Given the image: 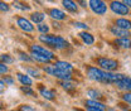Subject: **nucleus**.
I'll use <instances>...</instances> for the list:
<instances>
[{"label":"nucleus","instance_id":"obj_1","mask_svg":"<svg viewBox=\"0 0 131 111\" xmlns=\"http://www.w3.org/2000/svg\"><path fill=\"white\" fill-rule=\"evenodd\" d=\"M39 41L48 44L50 47H54V48H64L68 46L67 41H64L62 37H56V35H40L39 37Z\"/></svg>","mask_w":131,"mask_h":111},{"label":"nucleus","instance_id":"obj_2","mask_svg":"<svg viewBox=\"0 0 131 111\" xmlns=\"http://www.w3.org/2000/svg\"><path fill=\"white\" fill-rule=\"evenodd\" d=\"M44 71H46L47 73H49V75H52V76L57 77V78L63 79V81H69V79L72 78V75H71V72L62 71V69H59V68H57V67H54V66H49V67H46V68H44Z\"/></svg>","mask_w":131,"mask_h":111},{"label":"nucleus","instance_id":"obj_3","mask_svg":"<svg viewBox=\"0 0 131 111\" xmlns=\"http://www.w3.org/2000/svg\"><path fill=\"white\" fill-rule=\"evenodd\" d=\"M98 66L102 68V69H106V72H111L117 68V61L115 59H110V58H98Z\"/></svg>","mask_w":131,"mask_h":111},{"label":"nucleus","instance_id":"obj_4","mask_svg":"<svg viewBox=\"0 0 131 111\" xmlns=\"http://www.w3.org/2000/svg\"><path fill=\"white\" fill-rule=\"evenodd\" d=\"M90 6H91L93 13L100 14V15H102V14H105L107 12V5L103 1H101V0H91L90 1Z\"/></svg>","mask_w":131,"mask_h":111},{"label":"nucleus","instance_id":"obj_5","mask_svg":"<svg viewBox=\"0 0 131 111\" xmlns=\"http://www.w3.org/2000/svg\"><path fill=\"white\" fill-rule=\"evenodd\" d=\"M110 6H111V10L114 13H116V14H118V15H126V14H129V8L124 3H121V1H112L110 4Z\"/></svg>","mask_w":131,"mask_h":111},{"label":"nucleus","instance_id":"obj_6","mask_svg":"<svg viewBox=\"0 0 131 111\" xmlns=\"http://www.w3.org/2000/svg\"><path fill=\"white\" fill-rule=\"evenodd\" d=\"M87 75L91 79L98 81V82H103V78H105V72L96 68V67H90L87 71Z\"/></svg>","mask_w":131,"mask_h":111},{"label":"nucleus","instance_id":"obj_7","mask_svg":"<svg viewBox=\"0 0 131 111\" xmlns=\"http://www.w3.org/2000/svg\"><path fill=\"white\" fill-rule=\"evenodd\" d=\"M30 49H32L33 53H37V54H40V56H44V57H47L49 58L50 61L54 58V54L48 51V49H46V48H43L42 46H37V44H34V46H30Z\"/></svg>","mask_w":131,"mask_h":111},{"label":"nucleus","instance_id":"obj_8","mask_svg":"<svg viewBox=\"0 0 131 111\" xmlns=\"http://www.w3.org/2000/svg\"><path fill=\"white\" fill-rule=\"evenodd\" d=\"M16 23H18L19 28L23 29L24 32H33L34 31V27L32 25V23L29 20H27L25 18H18Z\"/></svg>","mask_w":131,"mask_h":111},{"label":"nucleus","instance_id":"obj_9","mask_svg":"<svg viewBox=\"0 0 131 111\" xmlns=\"http://www.w3.org/2000/svg\"><path fill=\"white\" fill-rule=\"evenodd\" d=\"M111 33L114 35H117L118 38H129L131 35L129 31H125V29H121V28H117V27H112L111 28Z\"/></svg>","mask_w":131,"mask_h":111},{"label":"nucleus","instance_id":"obj_10","mask_svg":"<svg viewBox=\"0 0 131 111\" xmlns=\"http://www.w3.org/2000/svg\"><path fill=\"white\" fill-rule=\"evenodd\" d=\"M116 27L121 28V29H125V31H129V29H131V22L127 20V19H117L116 20Z\"/></svg>","mask_w":131,"mask_h":111},{"label":"nucleus","instance_id":"obj_11","mask_svg":"<svg viewBox=\"0 0 131 111\" xmlns=\"http://www.w3.org/2000/svg\"><path fill=\"white\" fill-rule=\"evenodd\" d=\"M116 44L121 48L130 49L131 48V41H130V38H118V39H116Z\"/></svg>","mask_w":131,"mask_h":111},{"label":"nucleus","instance_id":"obj_12","mask_svg":"<svg viewBox=\"0 0 131 111\" xmlns=\"http://www.w3.org/2000/svg\"><path fill=\"white\" fill-rule=\"evenodd\" d=\"M49 15L52 16L53 19H57V20H62V19L66 18V14L62 10H59V9H50Z\"/></svg>","mask_w":131,"mask_h":111},{"label":"nucleus","instance_id":"obj_13","mask_svg":"<svg viewBox=\"0 0 131 111\" xmlns=\"http://www.w3.org/2000/svg\"><path fill=\"white\" fill-rule=\"evenodd\" d=\"M53 66L57 67V68H59V69H62V71H67V72H71V71H72V64L68 63V62L58 61V62H56Z\"/></svg>","mask_w":131,"mask_h":111},{"label":"nucleus","instance_id":"obj_14","mask_svg":"<svg viewBox=\"0 0 131 111\" xmlns=\"http://www.w3.org/2000/svg\"><path fill=\"white\" fill-rule=\"evenodd\" d=\"M130 83H131V78L125 76L122 79H120L118 82H116V86H117L120 90H127V87H129Z\"/></svg>","mask_w":131,"mask_h":111},{"label":"nucleus","instance_id":"obj_15","mask_svg":"<svg viewBox=\"0 0 131 111\" xmlns=\"http://www.w3.org/2000/svg\"><path fill=\"white\" fill-rule=\"evenodd\" d=\"M80 37H81V39L86 43V44H92V43L95 42L93 35H92V34H90V33H87V32L80 33Z\"/></svg>","mask_w":131,"mask_h":111},{"label":"nucleus","instance_id":"obj_16","mask_svg":"<svg viewBox=\"0 0 131 111\" xmlns=\"http://www.w3.org/2000/svg\"><path fill=\"white\" fill-rule=\"evenodd\" d=\"M40 94L42 96L44 97V98H47V100H53L54 98V91H52V90H48V88H44V87H40Z\"/></svg>","mask_w":131,"mask_h":111},{"label":"nucleus","instance_id":"obj_17","mask_svg":"<svg viewBox=\"0 0 131 111\" xmlns=\"http://www.w3.org/2000/svg\"><path fill=\"white\" fill-rule=\"evenodd\" d=\"M63 6H64L67 10H69V12H77V4H76L74 1L64 0V1H63Z\"/></svg>","mask_w":131,"mask_h":111},{"label":"nucleus","instance_id":"obj_18","mask_svg":"<svg viewBox=\"0 0 131 111\" xmlns=\"http://www.w3.org/2000/svg\"><path fill=\"white\" fill-rule=\"evenodd\" d=\"M86 105H87V107H97V109L105 110V105L102 102H100V101H96V100H88L86 102Z\"/></svg>","mask_w":131,"mask_h":111},{"label":"nucleus","instance_id":"obj_19","mask_svg":"<svg viewBox=\"0 0 131 111\" xmlns=\"http://www.w3.org/2000/svg\"><path fill=\"white\" fill-rule=\"evenodd\" d=\"M32 59L33 61H37V62H42V63H49L50 59L44 57V56H40V54H37V53H32Z\"/></svg>","mask_w":131,"mask_h":111},{"label":"nucleus","instance_id":"obj_20","mask_svg":"<svg viewBox=\"0 0 131 111\" xmlns=\"http://www.w3.org/2000/svg\"><path fill=\"white\" fill-rule=\"evenodd\" d=\"M16 77H18V79H19L24 86H29V87H30V85H32V79L29 78V76H25V75L18 73V75H16Z\"/></svg>","mask_w":131,"mask_h":111},{"label":"nucleus","instance_id":"obj_21","mask_svg":"<svg viewBox=\"0 0 131 111\" xmlns=\"http://www.w3.org/2000/svg\"><path fill=\"white\" fill-rule=\"evenodd\" d=\"M30 18H32V20L34 22V23H38V24H40V23L44 20L46 15H44L43 13H33L32 15H30Z\"/></svg>","mask_w":131,"mask_h":111},{"label":"nucleus","instance_id":"obj_22","mask_svg":"<svg viewBox=\"0 0 131 111\" xmlns=\"http://www.w3.org/2000/svg\"><path fill=\"white\" fill-rule=\"evenodd\" d=\"M0 62L3 64L13 63V58H12L9 54H0Z\"/></svg>","mask_w":131,"mask_h":111},{"label":"nucleus","instance_id":"obj_23","mask_svg":"<svg viewBox=\"0 0 131 111\" xmlns=\"http://www.w3.org/2000/svg\"><path fill=\"white\" fill-rule=\"evenodd\" d=\"M61 86L64 88V90H68V91H71V90H74V85H72L69 81H62L61 82Z\"/></svg>","mask_w":131,"mask_h":111},{"label":"nucleus","instance_id":"obj_24","mask_svg":"<svg viewBox=\"0 0 131 111\" xmlns=\"http://www.w3.org/2000/svg\"><path fill=\"white\" fill-rule=\"evenodd\" d=\"M13 5H14L15 8H18V9H21V10H29V9H30V6H29V5H25V4L19 3V1H15Z\"/></svg>","mask_w":131,"mask_h":111},{"label":"nucleus","instance_id":"obj_25","mask_svg":"<svg viewBox=\"0 0 131 111\" xmlns=\"http://www.w3.org/2000/svg\"><path fill=\"white\" fill-rule=\"evenodd\" d=\"M87 95L91 96L93 100H96V98H100V97H101V94H100L98 91H95V90H88V91H87Z\"/></svg>","mask_w":131,"mask_h":111},{"label":"nucleus","instance_id":"obj_26","mask_svg":"<svg viewBox=\"0 0 131 111\" xmlns=\"http://www.w3.org/2000/svg\"><path fill=\"white\" fill-rule=\"evenodd\" d=\"M21 91H23L25 95H29V96H34V95H35V92L33 91L29 86H23V87H21Z\"/></svg>","mask_w":131,"mask_h":111},{"label":"nucleus","instance_id":"obj_27","mask_svg":"<svg viewBox=\"0 0 131 111\" xmlns=\"http://www.w3.org/2000/svg\"><path fill=\"white\" fill-rule=\"evenodd\" d=\"M38 31L40 33H48L49 32V27L48 25H46V24H43V23H40L39 25H38Z\"/></svg>","mask_w":131,"mask_h":111},{"label":"nucleus","instance_id":"obj_28","mask_svg":"<svg viewBox=\"0 0 131 111\" xmlns=\"http://www.w3.org/2000/svg\"><path fill=\"white\" fill-rule=\"evenodd\" d=\"M27 72H28V75H30V76H34V77H40V73L37 71V69H32V68H27Z\"/></svg>","mask_w":131,"mask_h":111},{"label":"nucleus","instance_id":"obj_29","mask_svg":"<svg viewBox=\"0 0 131 111\" xmlns=\"http://www.w3.org/2000/svg\"><path fill=\"white\" fill-rule=\"evenodd\" d=\"M19 57H20V59H23V61H27V62H32V57H29L28 54H25V53H19Z\"/></svg>","mask_w":131,"mask_h":111},{"label":"nucleus","instance_id":"obj_30","mask_svg":"<svg viewBox=\"0 0 131 111\" xmlns=\"http://www.w3.org/2000/svg\"><path fill=\"white\" fill-rule=\"evenodd\" d=\"M8 10H9V5L6 3L0 1V12H8Z\"/></svg>","mask_w":131,"mask_h":111},{"label":"nucleus","instance_id":"obj_31","mask_svg":"<svg viewBox=\"0 0 131 111\" xmlns=\"http://www.w3.org/2000/svg\"><path fill=\"white\" fill-rule=\"evenodd\" d=\"M8 71H9V68L6 67V64L0 63V75H5Z\"/></svg>","mask_w":131,"mask_h":111},{"label":"nucleus","instance_id":"obj_32","mask_svg":"<svg viewBox=\"0 0 131 111\" xmlns=\"http://www.w3.org/2000/svg\"><path fill=\"white\" fill-rule=\"evenodd\" d=\"M73 25H74V27H77V28H82V29H87V28H88L84 23H81V22H74V23H73Z\"/></svg>","mask_w":131,"mask_h":111},{"label":"nucleus","instance_id":"obj_33","mask_svg":"<svg viewBox=\"0 0 131 111\" xmlns=\"http://www.w3.org/2000/svg\"><path fill=\"white\" fill-rule=\"evenodd\" d=\"M20 111H35V110L29 105H21L20 106Z\"/></svg>","mask_w":131,"mask_h":111},{"label":"nucleus","instance_id":"obj_34","mask_svg":"<svg viewBox=\"0 0 131 111\" xmlns=\"http://www.w3.org/2000/svg\"><path fill=\"white\" fill-rule=\"evenodd\" d=\"M122 97H124V100H125L126 102L131 104V92H127V94H125V95L122 96Z\"/></svg>","mask_w":131,"mask_h":111},{"label":"nucleus","instance_id":"obj_35","mask_svg":"<svg viewBox=\"0 0 131 111\" xmlns=\"http://www.w3.org/2000/svg\"><path fill=\"white\" fill-rule=\"evenodd\" d=\"M4 82H5V83H9V85H13L14 79L12 78V77H5V78H4Z\"/></svg>","mask_w":131,"mask_h":111},{"label":"nucleus","instance_id":"obj_36","mask_svg":"<svg viewBox=\"0 0 131 111\" xmlns=\"http://www.w3.org/2000/svg\"><path fill=\"white\" fill-rule=\"evenodd\" d=\"M87 110L88 111H105V110H102V109H97V107H87Z\"/></svg>","mask_w":131,"mask_h":111},{"label":"nucleus","instance_id":"obj_37","mask_svg":"<svg viewBox=\"0 0 131 111\" xmlns=\"http://www.w3.org/2000/svg\"><path fill=\"white\" fill-rule=\"evenodd\" d=\"M4 88H5V85H4V82H3V81H0V94L4 91Z\"/></svg>","mask_w":131,"mask_h":111},{"label":"nucleus","instance_id":"obj_38","mask_svg":"<svg viewBox=\"0 0 131 111\" xmlns=\"http://www.w3.org/2000/svg\"><path fill=\"white\" fill-rule=\"evenodd\" d=\"M122 3H124L127 8H129V6H131V0H125V1H122Z\"/></svg>","mask_w":131,"mask_h":111},{"label":"nucleus","instance_id":"obj_39","mask_svg":"<svg viewBox=\"0 0 131 111\" xmlns=\"http://www.w3.org/2000/svg\"><path fill=\"white\" fill-rule=\"evenodd\" d=\"M80 4H82V6H86V3L84 1H80Z\"/></svg>","mask_w":131,"mask_h":111},{"label":"nucleus","instance_id":"obj_40","mask_svg":"<svg viewBox=\"0 0 131 111\" xmlns=\"http://www.w3.org/2000/svg\"><path fill=\"white\" fill-rule=\"evenodd\" d=\"M127 90H129V91H131V83H130V85H129V87H127Z\"/></svg>","mask_w":131,"mask_h":111},{"label":"nucleus","instance_id":"obj_41","mask_svg":"<svg viewBox=\"0 0 131 111\" xmlns=\"http://www.w3.org/2000/svg\"><path fill=\"white\" fill-rule=\"evenodd\" d=\"M108 111H116L115 109H108Z\"/></svg>","mask_w":131,"mask_h":111},{"label":"nucleus","instance_id":"obj_42","mask_svg":"<svg viewBox=\"0 0 131 111\" xmlns=\"http://www.w3.org/2000/svg\"><path fill=\"white\" fill-rule=\"evenodd\" d=\"M0 109H1V104H0Z\"/></svg>","mask_w":131,"mask_h":111},{"label":"nucleus","instance_id":"obj_43","mask_svg":"<svg viewBox=\"0 0 131 111\" xmlns=\"http://www.w3.org/2000/svg\"><path fill=\"white\" fill-rule=\"evenodd\" d=\"M12 111H13V110H12Z\"/></svg>","mask_w":131,"mask_h":111}]
</instances>
